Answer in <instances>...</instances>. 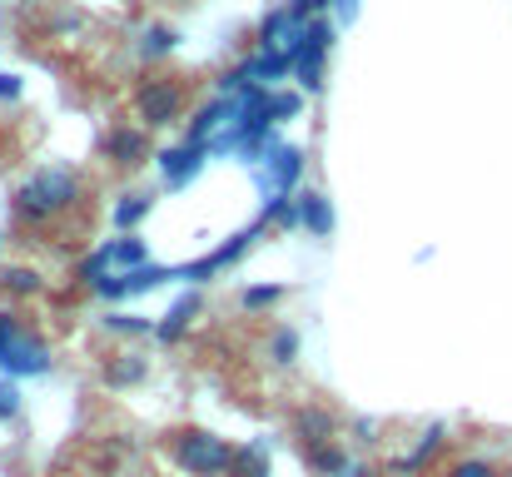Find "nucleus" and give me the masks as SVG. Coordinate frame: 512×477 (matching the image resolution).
<instances>
[{
    "label": "nucleus",
    "instance_id": "nucleus-1",
    "mask_svg": "<svg viewBox=\"0 0 512 477\" xmlns=\"http://www.w3.org/2000/svg\"><path fill=\"white\" fill-rule=\"evenodd\" d=\"M75 199H80V174L65 169V164H55V169H40L30 184H20V194H15V214H20L25 224H45L50 214L70 209Z\"/></svg>",
    "mask_w": 512,
    "mask_h": 477
},
{
    "label": "nucleus",
    "instance_id": "nucleus-2",
    "mask_svg": "<svg viewBox=\"0 0 512 477\" xmlns=\"http://www.w3.org/2000/svg\"><path fill=\"white\" fill-rule=\"evenodd\" d=\"M234 448L224 443V438H214V433H179L174 438V463L184 468V473H194V477H224V473H234Z\"/></svg>",
    "mask_w": 512,
    "mask_h": 477
},
{
    "label": "nucleus",
    "instance_id": "nucleus-3",
    "mask_svg": "<svg viewBox=\"0 0 512 477\" xmlns=\"http://www.w3.org/2000/svg\"><path fill=\"white\" fill-rule=\"evenodd\" d=\"M179 110H184V85H179V80H165V75L140 80V90H135V115H140L150 130L179 120Z\"/></svg>",
    "mask_w": 512,
    "mask_h": 477
},
{
    "label": "nucleus",
    "instance_id": "nucleus-4",
    "mask_svg": "<svg viewBox=\"0 0 512 477\" xmlns=\"http://www.w3.org/2000/svg\"><path fill=\"white\" fill-rule=\"evenodd\" d=\"M0 363L20 378V373H45V368H50V353H45V343H40L35 333L15 328V338L0 348Z\"/></svg>",
    "mask_w": 512,
    "mask_h": 477
},
{
    "label": "nucleus",
    "instance_id": "nucleus-5",
    "mask_svg": "<svg viewBox=\"0 0 512 477\" xmlns=\"http://www.w3.org/2000/svg\"><path fill=\"white\" fill-rule=\"evenodd\" d=\"M105 155L115 159V164H140V159L150 155V140H145V130H115L110 140H105Z\"/></svg>",
    "mask_w": 512,
    "mask_h": 477
},
{
    "label": "nucleus",
    "instance_id": "nucleus-6",
    "mask_svg": "<svg viewBox=\"0 0 512 477\" xmlns=\"http://www.w3.org/2000/svg\"><path fill=\"white\" fill-rule=\"evenodd\" d=\"M294 428H299L304 448H314V443H334V413H329V408H304V413L294 418Z\"/></svg>",
    "mask_w": 512,
    "mask_h": 477
},
{
    "label": "nucleus",
    "instance_id": "nucleus-7",
    "mask_svg": "<svg viewBox=\"0 0 512 477\" xmlns=\"http://www.w3.org/2000/svg\"><path fill=\"white\" fill-rule=\"evenodd\" d=\"M309 468H314L319 477L353 473V468H348V458H343V448H334V443H314V448H309Z\"/></svg>",
    "mask_w": 512,
    "mask_h": 477
},
{
    "label": "nucleus",
    "instance_id": "nucleus-8",
    "mask_svg": "<svg viewBox=\"0 0 512 477\" xmlns=\"http://www.w3.org/2000/svg\"><path fill=\"white\" fill-rule=\"evenodd\" d=\"M438 448H443V428H428V433H423V443H418V448H413V453L398 463V473H403V477H408V473H423V463H428Z\"/></svg>",
    "mask_w": 512,
    "mask_h": 477
},
{
    "label": "nucleus",
    "instance_id": "nucleus-9",
    "mask_svg": "<svg viewBox=\"0 0 512 477\" xmlns=\"http://www.w3.org/2000/svg\"><path fill=\"white\" fill-rule=\"evenodd\" d=\"M299 209H304V224H309L314 234H329L334 214H329V204H324L319 194H304V199H299Z\"/></svg>",
    "mask_w": 512,
    "mask_h": 477
},
{
    "label": "nucleus",
    "instance_id": "nucleus-10",
    "mask_svg": "<svg viewBox=\"0 0 512 477\" xmlns=\"http://www.w3.org/2000/svg\"><path fill=\"white\" fill-rule=\"evenodd\" d=\"M234 477H269V458H264V448L254 443V448H239V458H234Z\"/></svg>",
    "mask_w": 512,
    "mask_h": 477
},
{
    "label": "nucleus",
    "instance_id": "nucleus-11",
    "mask_svg": "<svg viewBox=\"0 0 512 477\" xmlns=\"http://www.w3.org/2000/svg\"><path fill=\"white\" fill-rule=\"evenodd\" d=\"M105 378H110L115 388H125V383H140V378H145V358H135V353H130V358L110 363V368H105Z\"/></svg>",
    "mask_w": 512,
    "mask_h": 477
},
{
    "label": "nucleus",
    "instance_id": "nucleus-12",
    "mask_svg": "<svg viewBox=\"0 0 512 477\" xmlns=\"http://www.w3.org/2000/svg\"><path fill=\"white\" fill-rule=\"evenodd\" d=\"M194 314H199V299L189 294V299H184V304H179V309H174V314L160 323V338H179V333H184V323H189Z\"/></svg>",
    "mask_w": 512,
    "mask_h": 477
},
{
    "label": "nucleus",
    "instance_id": "nucleus-13",
    "mask_svg": "<svg viewBox=\"0 0 512 477\" xmlns=\"http://www.w3.org/2000/svg\"><path fill=\"white\" fill-rule=\"evenodd\" d=\"M294 179H299V150H279V155H274V184L289 189Z\"/></svg>",
    "mask_w": 512,
    "mask_h": 477
},
{
    "label": "nucleus",
    "instance_id": "nucleus-14",
    "mask_svg": "<svg viewBox=\"0 0 512 477\" xmlns=\"http://www.w3.org/2000/svg\"><path fill=\"white\" fill-rule=\"evenodd\" d=\"M294 353H299V333L279 328V333H274V363H294Z\"/></svg>",
    "mask_w": 512,
    "mask_h": 477
},
{
    "label": "nucleus",
    "instance_id": "nucleus-15",
    "mask_svg": "<svg viewBox=\"0 0 512 477\" xmlns=\"http://www.w3.org/2000/svg\"><path fill=\"white\" fill-rule=\"evenodd\" d=\"M284 299V289H249L244 294V309H269V304H279Z\"/></svg>",
    "mask_w": 512,
    "mask_h": 477
},
{
    "label": "nucleus",
    "instance_id": "nucleus-16",
    "mask_svg": "<svg viewBox=\"0 0 512 477\" xmlns=\"http://www.w3.org/2000/svg\"><path fill=\"white\" fill-rule=\"evenodd\" d=\"M5 284H10V289H15V294H35V289H40V284H35V274H30V269H10V274H5Z\"/></svg>",
    "mask_w": 512,
    "mask_h": 477
},
{
    "label": "nucleus",
    "instance_id": "nucleus-17",
    "mask_svg": "<svg viewBox=\"0 0 512 477\" xmlns=\"http://www.w3.org/2000/svg\"><path fill=\"white\" fill-rule=\"evenodd\" d=\"M145 209H150V199H145V194H140L135 204H120V224H125V229H130V224H140V219H145Z\"/></svg>",
    "mask_w": 512,
    "mask_h": 477
},
{
    "label": "nucleus",
    "instance_id": "nucleus-18",
    "mask_svg": "<svg viewBox=\"0 0 512 477\" xmlns=\"http://www.w3.org/2000/svg\"><path fill=\"white\" fill-rule=\"evenodd\" d=\"M20 408V393H15V383H0V418H10Z\"/></svg>",
    "mask_w": 512,
    "mask_h": 477
},
{
    "label": "nucleus",
    "instance_id": "nucleus-19",
    "mask_svg": "<svg viewBox=\"0 0 512 477\" xmlns=\"http://www.w3.org/2000/svg\"><path fill=\"white\" fill-rule=\"evenodd\" d=\"M448 477H498V468H488V463H458Z\"/></svg>",
    "mask_w": 512,
    "mask_h": 477
},
{
    "label": "nucleus",
    "instance_id": "nucleus-20",
    "mask_svg": "<svg viewBox=\"0 0 512 477\" xmlns=\"http://www.w3.org/2000/svg\"><path fill=\"white\" fill-rule=\"evenodd\" d=\"M15 328H20V323H15V318H10V314H0V348H5V343H10V338H15Z\"/></svg>",
    "mask_w": 512,
    "mask_h": 477
},
{
    "label": "nucleus",
    "instance_id": "nucleus-21",
    "mask_svg": "<svg viewBox=\"0 0 512 477\" xmlns=\"http://www.w3.org/2000/svg\"><path fill=\"white\" fill-rule=\"evenodd\" d=\"M5 95H10V100L20 95V80H15V75H0V100H5Z\"/></svg>",
    "mask_w": 512,
    "mask_h": 477
},
{
    "label": "nucleus",
    "instance_id": "nucleus-22",
    "mask_svg": "<svg viewBox=\"0 0 512 477\" xmlns=\"http://www.w3.org/2000/svg\"><path fill=\"white\" fill-rule=\"evenodd\" d=\"M363 477H378V473H363Z\"/></svg>",
    "mask_w": 512,
    "mask_h": 477
},
{
    "label": "nucleus",
    "instance_id": "nucleus-23",
    "mask_svg": "<svg viewBox=\"0 0 512 477\" xmlns=\"http://www.w3.org/2000/svg\"><path fill=\"white\" fill-rule=\"evenodd\" d=\"M0 5H10V0H0Z\"/></svg>",
    "mask_w": 512,
    "mask_h": 477
}]
</instances>
